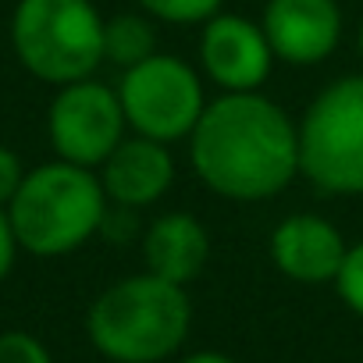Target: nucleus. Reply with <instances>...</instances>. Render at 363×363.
I'll return each instance as SVG.
<instances>
[{
    "instance_id": "9d476101",
    "label": "nucleus",
    "mask_w": 363,
    "mask_h": 363,
    "mask_svg": "<svg viewBox=\"0 0 363 363\" xmlns=\"http://www.w3.org/2000/svg\"><path fill=\"white\" fill-rule=\"evenodd\" d=\"M100 186L107 200L121 211L153 207L174 182V157L167 143L146 139V135H125L111 157L96 167Z\"/></svg>"
},
{
    "instance_id": "1a4fd4ad",
    "label": "nucleus",
    "mask_w": 363,
    "mask_h": 363,
    "mask_svg": "<svg viewBox=\"0 0 363 363\" xmlns=\"http://www.w3.org/2000/svg\"><path fill=\"white\" fill-rule=\"evenodd\" d=\"M260 26L274 61L313 68L328 61L342 40V8L338 0H267Z\"/></svg>"
},
{
    "instance_id": "39448f33",
    "label": "nucleus",
    "mask_w": 363,
    "mask_h": 363,
    "mask_svg": "<svg viewBox=\"0 0 363 363\" xmlns=\"http://www.w3.org/2000/svg\"><path fill=\"white\" fill-rule=\"evenodd\" d=\"M299 174L328 196H363V75L335 79L299 118Z\"/></svg>"
},
{
    "instance_id": "0eeeda50",
    "label": "nucleus",
    "mask_w": 363,
    "mask_h": 363,
    "mask_svg": "<svg viewBox=\"0 0 363 363\" xmlns=\"http://www.w3.org/2000/svg\"><path fill=\"white\" fill-rule=\"evenodd\" d=\"M47 135L61 160L100 167L111 157V150L128 135L118 89L96 79L57 86V96L47 111Z\"/></svg>"
},
{
    "instance_id": "a211bd4d",
    "label": "nucleus",
    "mask_w": 363,
    "mask_h": 363,
    "mask_svg": "<svg viewBox=\"0 0 363 363\" xmlns=\"http://www.w3.org/2000/svg\"><path fill=\"white\" fill-rule=\"evenodd\" d=\"M18 235L11 228V218H8V207H0V281H4L15 267V257H18Z\"/></svg>"
},
{
    "instance_id": "423d86ee",
    "label": "nucleus",
    "mask_w": 363,
    "mask_h": 363,
    "mask_svg": "<svg viewBox=\"0 0 363 363\" xmlns=\"http://www.w3.org/2000/svg\"><path fill=\"white\" fill-rule=\"evenodd\" d=\"M118 100L128 132L167 146L178 139H189L207 107L200 72L178 54H160V50L121 72Z\"/></svg>"
},
{
    "instance_id": "9b49d317",
    "label": "nucleus",
    "mask_w": 363,
    "mask_h": 363,
    "mask_svg": "<svg viewBox=\"0 0 363 363\" xmlns=\"http://www.w3.org/2000/svg\"><path fill=\"white\" fill-rule=\"evenodd\" d=\"M349 242L342 232L310 211L289 214L274 232H271V260L274 267L299 281V285H328L338 278V267L345 260Z\"/></svg>"
},
{
    "instance_id": "2eb2a0df",
    "label": "nucleus",
    "mask_w": 363,
    "mask_h": 363,
    "mask_svg": "<svg viewBox=\"0 0 363 363\" xmlns=\"http://www.w3.org/2000/svg\"><path fill=\"white\" fill-rule=\"evenodd\" d=\"M335 289H338L342 303H345L356 317H363V239L345 250V260H342V267H338Z\"/></svg>"
},
{
    "instance_id": "dca6fc26",
    "label": "nucleus",
    "mask_w": 363,
    "mask_h": 363,
    "mask_svg": "<svg viewBox=\"0 0 363 363\" xmlns=\"http://www.w3.org/2000/svg\"><path fill=\"white\" fill-rule=\"evenodd\" d=\"M0 363H54L47 345L29 331H4L0 335Z\"/></svg>"
},
{
    "instance_id": "aec40b11",
    "label": "nucleus",
    "mask_w": 363,
    "mask_h": 363,
    "mask_svg": "<svg viewBox=\"0 0 363 363\" xmlns=\"http://www.w3.org/2000/svg\"><path fill=\"white\" fill-rule=\"evenodd\" d=\"M359 57H363V26H359Z\"/></svg>"
},
{
    "instance_id": "f257e3e1",
    "label": "nucleus",
    "mask_w": 363,
    "mask_h": 363,
    "mask_svg": "<svg viewBox=\"0 0 363 363\" xmlns=\"http://www.w3.org/2000/svg\"><path fill=\"white\" fill-rule=\"evenodd\" d=\"M189 157L211 193L264 203L299 174V121L260 89L221 93L207 100L189 135Z\"/></svg>"
},
{
    "instance_id": "f3484780",
    "label": "nucleus",
    "mask_w": 363,
    "mask_h": 363,
    "mask_svg": "<svg viewBox=\"0 0 363 363\" xmlns=\"http://www.w3.org/2000/svg\"><path fill=\"white\" fill-rule=\"evenodd\" d=\"M22 178H26V164L15 150L8 146H0V207H8L22 186Z\"/></svg>"
},
{
    "instance_id": "6ab92c4d",
    "label": "nucleus",
    "mask_w": 363,
    "mask_h": 363,
    "mask_svg": "<svg viewBox=\"0 0 363 363\" xmlns=\"http://www.w3.org/2000/svg\"><path fill=\"white\" fill-rule=\"evenodd\" d=\"M178 363H235V359L218 352V349H200V352H189L186 359H178Z\"/></svg>"
},
{
    "instance_id": "f03ea898",
    "label": "nucleus",
    "mask_w": 363,
    "mask_h": 363,
    "mask_svg": "<svg viewBox=\"0 0 363 363\" xmlns=\"http://www.w3.org/2000/svg\"><path fill=\"white\" fill-rule=\"evenodd\" d=\"M189 328L193 299L186 285L150 271L107 285L86 313V335L111 363H164L186 345Z\"/></svg>"
},
{
    "instance_id": "7ed1b4c3",
    "label": "nucleus",
    "mask_w": 363,
    "mask_h": 363,
    "mask_svg": "<svg viewBox=\"0 0 363 363\" xmlns=\"http://www.w3.org/2000/svg\"><path fill=\"white\" fill-rule=\"evenodd\" d=\"M111 200L96 167L72 160H47L26 171L15 200L8 203L18 246L33 257H65L86 246L107 225Z\"/></svg>"
},
{
    "instance_id": "20e7f679",
    "label": "nucleus",
    "mask_w": 363,
    "mask_h": 363,
    "mask_svg": "<svg viewBox=\"0 0 363 363\" xmlns=\"http://www.w3.org/2000/svg\"><path fill=\"white\" fill-rule=\"evenodd\" d=\"M104 15L93 0H18L11 47L26 72L50 86L93 79L104 65Z\"/></svg>"
},
{
    "instance_id": "6e6552de",
    "label": "nucleus",
    "mask_w": 363,
    "mask_h": 363,
    "mask_svg": "<svg viewBox=\"0 0 363 363\" xmlns=\"http://www.w3.org/2000/svg\"><path fill=\"white\" fill-rule=\"evenodd\" d=\"M200 65L203 75L221 93H253L267 82L274 68V50L260 22H250L232 11H218L214 18L203 22Z\"/></svg>"
},
{
    "instance_id": "f8f14e48",
    "label": "nucleus",
    "mask_w": 363,
    "mask_h": 363,
    "mask_svg": "<svg viewBox=\"0 0 363 363\" xmlns=\"http://www.w3.org/2000/svg\"><path fill=\"white\" fill-rule=\"evenodd\" d=\"M143 260L146 271L167 278L174 285H189L211 260V235L196 214L167 211L153 218L143 232Z\"/></svg>"
},
{
    "instance_id": "ddd939ff",
    "label": "nucleus",
    "mask_w": 363,
    "mask_h": 363,
    "mask_svg": "<svg viewBox=\"0 0 363 363\" xmlns=\"http://www.w3.org/2000/svg\"><path fill=\"white\" fill-rule=\"evenodd\" d=\"M150 54H157V29L146 11L143 15L121 11L104 22V61H111L125 72V68L146 61Z\"/></svg>"
},
{
    "instance_id": "4468645a",
    "label": "nucleus",
    "mask_w": 363,
    "mask_h": 363,
    "mask_svg": "<svg viewBox=\"0 0 363 363\" xmlns=\"http://www.w3.org/2000/svg\"><path fill=\"white\" fill-rule=\"evenodd\" d=\"M135 4L164 26H203L221 11L225 0H135Z\"/></svg>"
}]
</instances>
